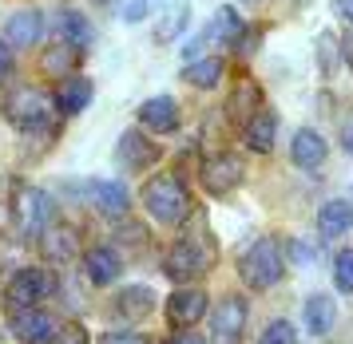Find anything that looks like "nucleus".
<instances>
[{
    "label": "nucleus",
    "mask_w": 353,
    "mask_h": 344,
    "mask_svg": "<svg viewBox=\"0 0 353 344\" xmlns=\"http://www.w3.org/2000/svg\"><path fill=\"white\" fill-rule=\"evenodd\" d=\"M337 60H341V44H337L334 36H318V67L325 76H334Z\"/></svg>",
    "instance_id": "30"
},
{
    "label": "nucleus",
    "mask_w": 353,
    "mask_h": 344,
    "mask_svg": "<svg viewBox=\"0 0 353 344\" xmlns=\"http://www.w3.org/2000/svg\"><path fill=\"white\" fill-rule=\"evenodd\" d=\"M341 151H345V155H353V115L341 123Z\"/></svg>",
    "instance_id": "37"
},
{
    "label": "nucleus",
    "mask_w": 353,
    "mask_h": 344,
    "mask_svg": "<svg viewBox=\"0 0 353 344\" xmlns=\"http://www.w3.org/2000/svg\"><path fill=\"white\" fill-rule=\"evenodd\" d=\"M143 206L147 214L155 222H163V226H183L191 218V194H187V186L175 174H155L143 186Z\"/></svg>",
    "instance_id": "2"
},
{
    "label": "nucleus",
    "mask_w": 353,
    "mask_h": 344,
    "mask_svg": "<svg viewBox=\"0 0 353 344\" xmlns=\"http://www.w3.org/2000/svg\"><path fill=\"white\" fill-rule=\"evenodd\" d=\"M239 273L250 289H274V285L286 277V257L278 250V241L274 237H254L246 246V253H242Z\"/></svg>",
    "instance_id": "3"
},
{
    "label": "nucleus",
    "mask_w": 353,
    "mask_h": 344,
    "mask_svg": "<svg viewBox=\"0 0 353 344\" xmlns=\"http://www.w3.org/2000/svg\"><path fill=\"white\" fill-rule=\"evenodd\" d=\"M80 250V234H76V226H56L52 222L48 230L40 234V253L48 257V261H72Z\"/></svg>",
    "instance_id": "20"
},
{
    "label": "nucleus",
    "mask_w": 353,
    "mask_h": 344,
    "mask_svg": "<svg viewBox=\"0 0 353 344\" xmlns=\"http://www.w3.org/2000/svg\"><path fill=\"white\" fill-rule=\"evenodd\" d=\"M350 206H353V202H350Z\"/></svg>",
    "instance_id": "41"
},
{
    "label": "nucleus",
    "mask_w": 353,
    "mask_h": 344,
    "mask_svg": "<svg viewBox=\"0 0 353 344\" xmlns=\"http://www.w3.org/2000/svg\"><path fill=\"white\" fill-rule=\"evenodd\" d=\"M302 321H305V332H314V336H330L337 321V305L330 293H314V297H305V309H302Z\"/></svg>",
    "instance_id": "22"
},
{
    "label": "nucleus",
    "mask_w": 353,
    "mask_h": 344,
    "mask_svg": "<svg viewBox=\"0 0 353 344\" xmlns=\"http://www.w3.org/2000/svg\"><path fill=\"white\" fill-rule=\"evenodd\" d=\"M151 12V0H128L123 8H119V16H123V24H139L143 16Z\"/></svg>",
    "instance_id": "34"
},
{
    "label": "nucleus",
    "mask_w": 353,
    "mask_h": 344,
    "mask_svg": "<svg viewBox=\"0 0 353 344\" xmlns=\"http://www.w3.org/2000/svg\"><path fill=\"white\" fill-rule=\"evenodd\" d=\"M139 127L147 135H171L179 131V103L171 95H151L139 103Z\"/></svg>",
    "instance_id": "12"
},
{
    "label": "nucleus",
    "mask_w": 353,
    "mask_h": 344,
    "mask_svg": "<svg viewBox=\"0 0 353 344\" xmlns=\"http://www.w3.org/2000/svg\"><path fill=\"white\" fill-rule=\"evenodd\" d=\"M258 103H262V95H258V87L246 79V83L239 87V95L230 99V119H250V115L258 111Z\"/></svg>",
    "instance_id": "28"
},
{
    "label": "nucleus",
    "mask_w": 353,
    "mask_h": 344,
    "mask_svg": "<svg viewBox=\"0 0 353 344\" xmlns=\"http://www.w3.org/2000/svg\"><path fill=\"white\" fill-rule=\"evenodd\" d=\"M56 273L44 266H24L17 269L12 277H8V289H4V305L8 309H36V305H44L48 297H56Z\"/></svg>",
    "instance_id": "4"
},
{
    "label": "nucleus",
    "mask_w": 353,
    "mask_h": 344,
    "mask_svg": "<svg viewBox=\"0 0 353 344\" xmlns=\"http://www.w3.org/2000/svg\"><path fill=\"white\" fill-rule=\"evenodd\" d=\"M242 174H246V166L239 155H210L203 162V186L210 194H230L242 182Z\"/></svg>",
    "instance_id": "11"
},
{
    "label": "nucleus",
    "mask_w": 353,
    "mask_h": 344,
    "mask_svg": "<svg viewBox=\"0 0 353 344\" xmlns=\"http://www.w3.org/2000/svg\"><path fill=\"white\" fill-rule=\"evenodd\" d=\"M96 344H151L143 336V332H135V329H112V332H103Z\"/></svg>",
    "instance_id": "33"
},
{
    "label": "nucleus",
    "mask_w": 353,
    "mask_h": 344,
    "mask_svg": "<svg viewBox=\"0 0 353 344\" xmlns=\"http://www.w3.org/2000/svg\"><path fill=\"white\" fill-rule=\"evenodd\" d=\"M44 344H88V329H83L80 321H72V325H56V332H52Z\"/></svg>",
    "instance_id": "32"
},
{
    "label": "nucleus",
    "mask_w": 353,
    "mask_h": 344,
    "mask_svg": "<svg viewBox=\"0 0 353 344\" xmlns=\"http://www.w3.org/2000/svg\"><path fill=\"white\" fill-rule=\"evenodd\" d=\"M318 230L321 237H341L353 230V206L341 202V198H330V202L318 210Z\"/></svg>",
    "instance_id": "23"
},
{
    "label": "nucleus",
    "mask_w": 353,
    "mask_h": 344,
    "mask_svg": "<svg viewBox=\"0 0 353 344\" xmlns=\"http://www.w3.org/2000/svg\"><path fill=\"white\" fill-rule=\"evenodd\" d=\"M214 266V246H210V237L203 230H191V234H183L167 250L163 257V273L171 277V281H194V277H203L207 269Z\"/></svg>",
    "instance_id": "1"
},
{
    "label": "nucleus",
    "mask_w": 353,
    "mask_h": 344,
    "mask_svg": "<svg viewBox=\"0 0 353 344\" xmlns=\"http://www.w3.org/2000/svg\"><path fill=\"white\" fill-rule=\"evenodd\" d=\"M92 95H96V83L88 76H68V79H60V87L52 92V103H56L60 115H80V111L92 103Z\"/></svg>",
    "instance_id": "13"
},
{
    "label": "nucleus",
    "mask_w": 353,
    "mask_h": 344,
    "mask_svg": "<svg viewBox=\"0 0 353 344\" xmlns=\"http://www.w3.org/2000/svg\"><path fill=\"white\" fill-rule=\"evenodd\" d=\"M223 79V60L219 56H203V60H187L183 63V83H191V87H214Z\"/></svg>",
    "instance_id": "25"
},
{
    "label": "nucleus",
    "mask_w": 353,
    "mask_h": 344,
    "mask_svg": "<svg viewBox=\"0 0 353 344\" xmlns=\"http://www.w3.org/2000/svg\"><path fill=\"white\" fill-rule=\"evenodd\" d=\"M83 269H88V281L92 285H115L123 273V257L112 246H92L83 253Z\"/></svg>",
    "instance_id": "15"
},
{
    "label": "nucleus",
    "mask_w": 353,
    "mask_h": 344,
    "mask_svg": "<svg viewBox=\"0 0 353 344\" xmlns=\"http://www.w3.org/2000/svg\"><path fill=\"white\" fill-rule=\"evenodd\" d=\"M8 72H12V47L0 40V79L8 76Z\"/></svg>",
    "instance_id": "38"
},
{
    "label": "nucleus",
    "mask_w": 353,
    "mask_h": 344,
    "mask_svg": "<svg viewBox=\"0 0 353 344\" xmlns=\"http://www.w3.org/2000/svg\"><path fill=\"white\" fill-rule=\"evenodd\" d=\"M187 24H191V4H187V0H167V8H163V16H159V32H155V40L167 44V40L183 36Z\"/></svg>",
    "instance_id": "26"
},
{
    "label": "nucleus",
    "mask_w": 353,
    "mask_h": 344,
    "mask_svg": "<svg viewBox=\"0 0 353 344\" xmlns=\"http://www.w3.org/2000/svg\"><path fill=\"white\" fill-rule=\"evenodd\" d=\"M8 123L20 127V131H48L52 127V99L40 87H20V92L8 95Z\"/></svg>",
    "instance_id": "6"
},
{
    "label": "nucleus",
    "mask_w": 353,
    "mask_h": 344,
    "mask_svg": "<svg viewBox=\"0 0 353 344\" xmlns=\"http://www.w3.org/2000/svg\"><path fill=\"white\" fill-rule=\"evenodd\" d=\"M341 60H350V67H353V32L341 40Z\"/></svg>",
    "instance_id": "40"
},
{
    "label": "nucleus",
    "mask_w": 353,
    "mask_h": 344,
    "mask_svg": "<svg viewBox=\"0 0 353 344\" xmlns=\"http://www.w3.org/2000/svg\"><path fill=\"white\" fill-rule=\"evenodd\" d=\"M325 155H330V147H325V139H321L314 127H302V131L294 135V142H290V158H294V166H302V171H318L321 162H325Z\"/></svg>",
    "instance_id": "17"
},
{
    "label": "nucleus",
    "mask_w": 353,
    "mask_h": 344,
    "mask_svg": "<svg viewBox=\"0 0 353 344\" xmlns=\"http://www.w3.org/2000/svg\"><path fill=\"white\" fill-rule=\"evenodd\" d=\"M159 155H163V151L151 142L147 131H139V127L128 131V135L119 139V147H115V158H119V166H123V171H147V166H155V162H159Z\"/></svg>",
    "instance_id": "10"
},
{
    "label": "nucleus",
    "mask_w": 353,
    "mask_h": 344,
    "mask_svg": "<svg viewBox=\"0 0 353 344\" xmlns=\"http://www.w3.org/2000/svg\"><path fill=\"white\" fill-rule=\"evenodd\" d=\"M12 218H17L24 237H40L52 226V218H56V206H52L48 190L20 186L17 194H12Z\"/></svg>",
    "instance_id": "5"
},
{
    "label": "nucleus",
    "mask_w": 353,
    "mask_h": 344,
    "mask_svg": "<svg viewBox=\"0 0 353 344\" xmlns=\"http://www.w3.org/2000/svg\"><path fill=\"white\" fill-rule=\"evenodd\" d=\"M60 24H64V44H72V47H83L88 40H92V24H88V16H80V12H72V8H64L60 12Z\"/></svg>",
    "instance_id": "27"
},
{
    "label": "nucleus",
    "mask_w": 353,
    "mask_h": 344,
    "mask_svg": "<svg viewBox=\"0 0 353 344\" xmlns=\"http://www.w3.org/2000/svg\"><path fill=\"white\" fill-rule=\"evenodd\" d=\"M334 8H337V16H341L345 24H353V0H334Z\"/></svg>",
    "instance_id": "39"
},
{
    "label": "nucleus",
    "mask_w": 353,
    "mask_h": 344,
    "mask_svg": "<svg viewBox=\"0 0 353 344\" xmlns=\"http://www.w3.org/2000/svg\"><path fill=\"white\" fill-rule=\"evenodd\" d=\"M290 261H294V266H310V261H314V250H310L305 241H290Z\"/></svg>",
    "instance_id": "35"
},
{
    "label": "nucleus",
    "mask_w": 353,
    "mask_h": 344,
    "mask_svg": "<svg viewBox=\"0 0 353 344\" xmlns=\"http://www.w3.org/2000/svg\"><path fill=\"white\" fill-rule=\"evenodd\" d=\"M76 63H80V47L64 44V40H56L52 47H44V60H40V67L48 72V76H76Z\"/></svg>",
    "instance_id": "24"
},
{
    "label": "nucleus",
    "mask_w": 353,
    "mask_h": 344,
    "mask_svg": "<svg viewBox=\"0 0 353 344\" xmlns=\"http://www.w3.org/2000/svg\"><path fill=\"white\" fill-rule=\"evenodd\" d=\"M88 202L96 206L99 214H108V218H123L131 206V194L119 182H103V178H96V182H88Z\"/></svg>",
    "instance_id": "18"
},
{
    "label": "nucleus",
    "mask_w": 353,
    "mask_h": 344,
    "mask_svg": "<svg viewBox=\"0 0 353 344\" xmlns=\"http://www.w3.org/2000/svg\"><path fill=\"white\" fill-rule=\"evenodd\" d=\"M278 139V115L274 111H254L246 123H242V142L254 151V155H266Z\"/></svg>",
    "instance_id": "19"
},
{
    "label": "nucleus",
    "mask_w": 353,
    "mask_h": 344,
    "mask_svg": "<svg viewBox=\"0 0 353 344\" xmlns=\"http://www.w3.org/2000/svg\"><path fill=\"white\" fill-rule=\"evenodd\" d=\"M203 313H210V297L203 289H175L167 305H163V316H167V325H175V329H191L203 321Z\"/></svg>",
    "instance_id": "8"
},
{
    "label": "nucleus",
    "mask_w": 353,
    "mask_h": 344,
    "mask_svg": "<svg viewBox=\"0 0 353 344\" xmlns=\"http://www.w3.org/2000/svg\"><path fill=\"white\" fill-rule=\"evenodd\" d=\"M246 316H250V305L246 297H223L219 309L210 313V341L214 344H239L242 332H246Z\"/></svg>",
    "instance_id": "7"
},
{
    "label": "nucleus",
    "mask_w": 353,
    "mask_h": 344,
    "mask_svg": "<svg viewBox=\"0 0 353 344\" xmlns=\"http://www.w3.org/2000/svg\"><path fill=\"white\" fill-rule=\"evenodd\" d=\"M155 309V289H147V285H128V289H119V297H115L112 313L119 321H143L147 313Z\"/></svg>",
    "instance_id": "21"
},
{
    "label": "nucleus",
    "mask_w": 353,
    "mask_h": 344,
    "mask_svg": "<svg viewBox=\"0 0 353 344\" xmlns=\"http://www.w3.org/2000/svg\"><path fill=\"white\" fill-rule=\"evenodd\" d=\"M334 285H337V293H353V250H337V257H334Z\"/></svg>",
    "instance_id": "29"
},
{
    "label": "nucleus",
    "mask_w": 353,
    "mask_h": 344,
    "mask_svg": "<svg viewBox=\"0 0 353 344\" xmlns=\"http://www.w3.org/2000/svg\"><path fill=\"white\" fill-rule=\"evenodd\" d=\"M163 344H207V341H203L199 332H191V329H179V332H171Z\"/></svg>",
    "instance_id": "36"
},
{
    "label": "nucleus",
    "mask_w": 353,
    "mask_h": 344,
    "mask_svg": "<svg viewBox=\"0 0 353 344\" xmlns=\"http://www.w3.org/2000/svg\"><path fill=\"white\" fill-rule=\"evenodd\" d=\"M8 329H12V336L20 344H44L56 332V321L40 305L36 309H8Z\"/></svg>",
    "instance_id": "9"
},
{
    "label": "nucleus",
    "mask_w": 353,
    "mask_h": 344,
    "mask_svg": "<svg viewBox=\"0 0 353 344\" xmlns=\"http://www.w3.org/2000/svg\"><path fill=\"white\" fill-rule=\"evenodd\" d=\"M258 344H298V332H294L290 321H270L258 336Z\"/></svg>",
    "instance_id": "31"
},
{
    "label": "nucleus",
    "mask_w": 353,
    "mask_h": 344,
    "mask_svg": "<svg viewBox=\"0 0 353 344\" xmlns=\"http://www.w3.org/2000/svg\"><path fill=\"white\" fill-rule=\"evenodd\" d=\"M242 32H246V24H242V16L234 12L230 4H223V8L214 12V20H210V28L203 32V40H207V44H219V47H234V44L242 40ZM203 40H199V44H203ZM199 44L191 47V56L199 52Z\"/></svg>",
    "instance_id": "14"
},
{
    "label": "nucleus",
    "mask_w": 353,
    "mask_h": 344,
    "mask_svg": "<svg viewBox=\"0 0 353 344\" xmlns=\"http://www.w3.org/2000/svg\"><path fill=\"white\" fill-rule=\"evenodd\" d=\"M40 32H44V16L36 8H24V12H12L8 24H4V44L8 47H32L40 44Z\"/></svg>",
    "instance_id": "16"
}]
</instances>
